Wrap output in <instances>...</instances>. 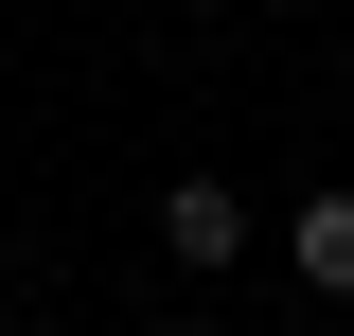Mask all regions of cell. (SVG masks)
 <instances>
[{"label":"cell","mask_w":354,"mask_h":336,"mask_svg":"<svg viewBox=\"0 0 354 336\" xmlns=\"http://www.w3.org/2000/svg\"><path fill=\"white\" fill-rule=\"evenodd\" d=\"M160 336H195V319H160Z\"/></svg>","instance_id":"3957f363"},{"label":"cell","mask_w":354,"mask_h":336,"mask_svg":"<svg viewBox=\"0 0 354 336\" xmlns=\"http://www.w3.org/2000/svg\"><path fill=\"white\" fill-rule=\"evenodd\" d=\"M160 248L195 265V283H213V265H248V195H230V177H177V195H160Z\"/></svg>","instance_id":"6da1fadb"},{"label":"cell","mask_w":354,"mask_h":336,"mask_svg":"<svg viewBox=\"0 0 354 336\" xmlns=\"http://www.w3.org/2000/svg\"><path fill=\"white\" fill-rule=\"evenodd\" d=\"M283 265H301L319 301H354V195H301V230H283Z\"/></svg>","instance_id":"7a4b0ae2"}]
</instances>
